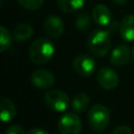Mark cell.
Wrapping results in <instances>:
<instances>
[{
	"mask_svg": "<svg viewBox=\"0 0 134 134\" xmlns=\"http://www.w3.org/2000/svg\"><path fill=\"white\" fill-rule=\"evenodd\" d=\"M86 46L88 51L97 58L106 55L111 47L110 31L106 29H95L87 38Z\"/></svg>",
	"mask_w": 134,
	"mask_h": 134,
	"instance_id": "1",
	"label": "cell"
},
{
	"mask_svg": "<svg viewBox=\"0 0 134 134\" xmlns=\"http://www.w3.org/2000/svg\"><path fill=\"white\" fill-rule=\"evenodd\" d=\"M53 53V44L45 38H39L35 40L28 49V55L30 61L37 65H43L49 62Z\"/></svg>",
	"mask_w": 134,
	"mask_h": 134,
	"instance_id": "2",
	"label": "cell"
},
{
	"mask_svg": "<svg viewBox=\"0 0 134 134\" xmlns=\"http://www.w3.org/2000/svg\"><path fill=\"white\" fill-rule=\"evenodd\" d=\"M87 119L94 131H104L110 121V111L104 105H93L88 111Z\"/></svg>",
	"mask_w": 134,
	"mask_h": 134,
	"instance_id": "3",
	"label": "cell"
},
{
	"mask_svg": "<svg viewBox=\"0 0 134 134\" xmlns=\"http://www.w3.org/2000/svg\"><path fill=\"white\" fill-rule=\"evenodd\" d=\"M45 105L57 112H64L69 106V97L68 95L59 89H52L45 93L44 95Z\"/></svg>",
	"mask_w": 134,
	"mask_h": 134,
	"instance_id": "4",
	"label": "cell"
},
{
	"mask_svg": "<svg viewBox=\"0 0 134 134\" xmlns=\"http://www.w3.org/2000/svg\"><path fill=\"white\" fill-rule=\"evenodd\" d=\"M58 129L61 134H80L82 120L74 113H65L58 121Z\"/></svg>",
	"mask_w": 134,
	"mask_h": 134,
	"instance_id": "5",
	"label": "cell"
},
{
	"mask_svg": "<svg viewBox=\"0 0 134 134\" xmlns=\"http://www.w3.org/2000/svg\"><path fill=\"white\" fill-rule=\"evenodd\" d=\"M74 71L81 76H90L96 68L94 59L88 54H79L72 63Z\"/></svg>",
	"mask_w": 134,
	"mask_h": 134,
	"instance_id": "6",
	"label": "cell"
},
{
	"mask_svg": "<svg viewBox=\"0 0 134 134\" xmlns=\"http://www.w3.org/2000/svg\"><path fill=\"white\" fill-rule=\"evenodd\" d=\"M96 80H97L98 85L105 90H112L116 88V86L119 83L118 74L109 67L100 68L97 71Z\"/></svg>",
	"mask_w": 134,
	"mask_h": 134,
	"instance_id": "7",
	"label": "cell"
},
{
	"mask_svg": "<svg viewBox=\"0 0 134 134\" xmlns=\"http://www.w3.org/2000/svg\"><path fill=\"white\" fill-rule=\"evenodd\" d=\"M32 85L39 89H48L52 87L55 83V77L53 73L46 69H38L32 72L30 76Z\"/></svg>",
	"mask_w": 134,
	"mask_h": 134,
	"instance_id": "8",
	"label": "cell"
},
{
	"mask_svg": "<svg viewBox=\"0 0 134 134\" xmlns=\"http://www.w3.org/2000/svg\"><path fill=\"white\" fill-rule=\"evenodd\" d=\"M43 28L45 34L50 38H59L64 32V23L58 16H49L45 19Z\"/></svg>",
	"mask_w": 134,
	"mask_h": 134,
	"instance_id": "9",
	"label": "cell"
},
{
	"mask_svg": "<svg viewBox=\"0 0 134 134\" xmlns=\"http://www.w3.org/2000/svg\"><path fill=\"white\" fill-rule=\"evenodd\" d=\"M130 55L131 52L129 46H127L126 44H119L112 50L110 57V63L116 67L124 66L125 64L128 63Z\"/></svg>",
	"mask_w": 134,
	"mask_h": 134,
	"instance_id": "10",
	"label": "cell"
},
{
	"mask_svg": "<svg viewBox=\"0 0 134 134\" xmlns=\"http://www.w3.org/2000/svg\"><path fill=\"white\" fill-rule=\"evenodd\" d=\"M92 19L95 24L106 27L111 23V13L108 6L104 4H97L92 9Z\"/></svg>",
	"mask_w": 134,
	"mask_h": 134,
	"instance_id": "11",
	"label": "cell"
},
{
	"mask_svg": "<svg viewBox=\"0 0 134 134\" xmlns=\"http://www.w3.org/2000/svg\"><path fill=\"white\" fill-rule=\"evenodd\" d=\"M119 32L124 40L134 41V15H128L122 18L119 24Z\"/></svg>",
	"mask_w": 134,
	"mask_h": 134,
	"instance_id": "12",
	"label": "cell"
},
{
	"mask_svg": "<svg viewBox=\"0 0 134 134\" xmlns=\"http://www.w3.org/2000/svg\"><path fill=\"white\" fill-rule=\"evenodd\" d=\"M0 117L3 122L10 121L12 119L15 118L17 114V109L15 104L8 99L7 97H1L0 99Z\"/></svg>",
	"mask_w": 134,
	"mask_h": 134,
	"instance_id": "13",
	"label": "cell"
},
{
	"mask_svg": "<svg viewBox=\"0 0 134 134\" xmlns=\"http://www.w3.org/2000/svg\"><path fill=\"white\" fill-rule=\"evenodd\" d=\"M32 34H34L32 26L27 23H22L15 27L14 32H13V38L17 42H24V41L29 40Z\"/></svg>",
	"mask_w": 134,
	"mask_h": 134,
	"instance_id": "14",
	"label": "cell"
},
{
	"mask_svg": "<svg viewBox=\"0 0 134 134\" xmlns=\"http://www.w3.org/2000/svg\"><path fill=\"white\" fill-rule=\"evenodd\" d=\"M86 0H57V5L63 13H73L85 5Z\"/></svg>",
	"mask_w": 134,
	"mask_h": 134,
	"instance_id": "15",
	"label": "cell"
},
{
	"mask_svg": "<svg viewBox=\"0 0 134 134\" xmlns=\"http://www.w3.org/2000/svg\"><path fill=\"white\" fill-rule=\"evenodd\" d=\"M89 104H90V98H89L88 94L79 93L73 97V99L71 102V108L74 112L82 113L87 110Z\"/></svg>",
	"mask_w": 134,
	"mask_h": 134,
	"instance_id": "16",
	"label": "cell"
},
{
	"mask_svg": "<svg viewBox=\"0 0 134 134\" xmlns=\"http://www.w3.org/2000/svg\"><path fill=\"white\" fill-rule=\"evenodd\" d=\"M75 26L80 31H86L91 26V18L87 12H80L75 18Z\"/></svg>",
	"mask_w": 134,
	"mask_h": 134,
	"instance_id": "17",
	"label": "cell"
},
{
	"mask_svg": "<svg viewBox=\"0 0 134 134\" xmlns=\"http://www.w3.org/2000/svg\"><path fill=\"white\" fill-rule=\"evenodd\" d=\"M14 38H12L8 29H6V27L1 26L0 27V51L3 52L5 51L12 44V40Z\"/></svg>",
	"mask_w": 134,
	"mask_h": 134,
	"instance_id": "18",
	"label": "cell"
},
{
	"mask_svg": "<svg viewBox=\"0 0 134 134\" xmlns=\"http://www.w3.org/2000/svg\"><path fill=\"white\" fill-rule=\"evenodd\" d=\"M18 3L25 9L36 10L40 8L44 2V0H17Z\"/></svg>",
	"mask_w": 134,
	"mask_h": 134,
	"instance_id": "19",
	"label": "cell"
},
{
	"mask_svg": "<svg viewBox=\"0 0 134 134\" xmlns=\"http://www.w3.org/2000/svg\"><path fill=\"white\" fill-rule=\"evenodd\" d=\"M5 134H26V133L24 132L22 127H20L18 125H13L6 129Z\"/></svg>",
	"mask_w": 134,
	"mask_h": 134,
	"instance_id": "20",
	"label": "cell"
},
{
	"mask_svg": "<svg viewBox=\"0 0 134 134\" xmlns=\"http://www.w3.org/2000/svg\"><path fill=\"white\" fill-rule=\"evenodd\" d=\"M112 134H134V133L131 130V128H129L128 126H118L114 129Z\"/></svg>",
	"mask_w": 134,
	"mask_h": 134,
	"instance_id": "21",
	"label": "cell"
},
{
	"mask_svg": "<svg viewBox=\"0 0 134 134\" xmlns=\"http://www.w3.org/2000/svg\"><path fill=\"white\" fill-rule=\"evenodd\" d=\"M26 134H49L47 131H45L44 129H39V128H35V129H30L26 132Z\"/></svg>",
	"mask_w": 134,
	"mask_h": 134,
	"instance_id": "22",
	"label": "cell"
},
{
	"mask_svg": "<svg viewBox=\"0 0 134 134\" xmlns=\"http://www.w3.org/2000/svg\"><path fill=\"white\" fill-rule=\"evenodd\" d=\"M114 4H116V5H119V6H124L126 3H127V1L128 0H111Z\"/></svg>",
	"mask_w": 134,
	"mask_h": 134,
	"instance_id": "23",
	"label": "cell"
},
{
	"mask_svg": "<svg viewBox=\"0 0 134 134\" xmlns=\"http://www.w3.org/2000/svg\"><path fill=\"white\" fill-rule=\"evenodd\" d=\"M133 58H134V48H133Z\"/></svg>",
	"mask_w": 134,
	"mask_h": 134,
	"instance_id": "24",
	"label": "cell"
}]
</instances>
